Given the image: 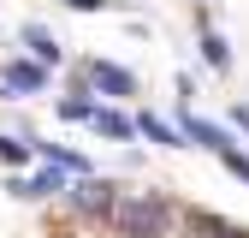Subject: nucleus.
Listing matches in <instances>:
<instances>
[{
	"instance_id": "f257e3e1",
	"label": "nucleus",
	"mask_w": 249,
	"mask_h": 238,
	"mask_svg": "<svg viewBox=\"0 0 249 238\" xmlns=\"http://www.w3.org/2000/svg\"><path fill=\"white\" fill-rule=\"evenodd\" d=\"M166 226H172V208L160 197H124V202H113V232L119 238H166Z\"/></svg>"
},
{
	"instance_id": "f03ea898",
	"label": "nucleus",
	"mask_w": 249,
	"mask_h": 238,
	"mask_svg": "<svg viewBox=\"0 0 249 238\" xmlns=\"http://www.w3.org/2000/svg\"><path fill=\"white\" fill-rule=\"evenodd\" d=\"M71 202L83 208V215H107L113 208V185L107 178H83V185H71Z\"/></svg>"
},
{
	"instance_id": "7ed1b4c3",
	"label": "nucleus",
	"mask_w": 249,
	"mask_h": 238,
	"mask_svg": "<svg viewBox=\"0 0 249 238\" xmlns=\"http://www.w3.org/2000/svg\"><path fill=\"white\" fill-rule=\"evenodd\" d=\"M42 83H48V72L30 66V60H12V66H6V89H12V96H36Z\"/></svg>"
},
{
	"instance_id": "20e7f679",
	"label": "nucleus",
	"mask_w": 249,
	"mask_h": 238,
	"mask_svg": "<svg viewBox=\"0 0 249 238\" xmlns=\"http://www.w3.org/2000/svg\"><path fill=\"white\" fill-rule=\"evenodd\" d=\"M89 78H95L107 96H131V89H137V78H131V72H119V66H107V60H95V66H89Z\"/></svg>"
},
{
	"instance_id": "39448f33",
	"label": "nucleus",
	"mask_w": 249,
	"mask_h": 238,
	"mask_svg": "<svg viewBox=\"0 0 249 238\" xmlns=\"http://www.w3.org/2000/svg\"><path fill=\"white\" fill-rule=\"evenodd\" d=\"M184 131H190L202 149H213V155H220V149H231V137H226L220 125H208V119H196V113H184Z\"/></svg>"
},
{
	"instance_id": "423d86ee",
	"label": "nucleus",
	"mask_w": 249,
	"mask_h": 238,
	"mask_svg": "<svg viewBox=\"0 0 249 238\" xmlns=\"http://www.w3.org/2000/svg\"><path fill=\"white\" fill-rule=\"evenodd\" d=\"M190 232H196V238H249V232H237V226H226V220H213V215H190Z\"/></svg>"
},
{
	"instance_id": "0eeeda50",
	"label": "nucleus",
	"mask_w": 249,
	"mask_h": 238,
	"mask_svg": "<svg viewBox=\"0 0 249 238\" xmlns=\"http://www.w3.org/2000/svg\"><path fill=\"white\" fill-rule=\"evenodd\" d=\"M202 60H208V66H231V48H226V36H213V30H208V36H202Z\"/></svg>"
},
{
	"instance_id": "6e6552de",
	"label": "nucleus",
	"mask_w": 249,
	"mask_h": 238,
	"mask_svg": "<svg viewBox=\"0 0 249 238\" xmlns=\"http://www.w3.org/2000/svg\"><path fill=\"white\" fill-rule=\"evenodd\" d=\"M30 149H36V143H24V137H0V161L18 167V161H30Z\"/></svg>"
},
{
	"instance_id": "1a4fd4ad",
	"label": "nucleus",
	"mask_w": 249,
	"mask_h": 238,
	"mask_svg": "<svg viewBox=\"0 0 249 238\" xmlns=\"http://www.w3.org/2000/svg\"><path fill=\"white\" fill-rule=\"evenodd\" d=\"M137 125H142V131H148L154 143H172V149H178V131L166 125V119H154V113H142V119H137Z\"/></svg>"
},
{
	"instance_id": "9d476101",
	"label": "nucleus",
	"mask_w": 249,
	"mask_h": 238,
	"mask_svg": "<svg viewBox=\"0 0 249 238\" xmlns=\"http://www.w3.org/2000/svg\"><path fill=\"white\" fill-rule=\"evenodd\" d=\"M95 125H101L107 137H131V131H137V125H131L124 113H95Z\"/></svg>"
},
{
	"instance_id": "9b49d317",
	"label": "nucleus",
	"mask_w": 249,
	"mask_h": 238,
	"mask_svg": "<svg viewBox=\"0 0 249 238\" xmlns=\"http://www.w3.org/2000/svg\"><path fill=\"white\" fill-rule=\"evenodd\" d=\"M24 42H30V48H36L42 60H59V48L48 42V30H36V24H30V30H24Z\"/></svg>"
},
{
	"instance_id": "f8f14e48",
	"label": "nucleus",
	"mask_w": 249,
	"mask_h": 238,
	"mask_svg": "<svg viewBox=\"0 0 249 238\" xmlns=\"http://www.w3.org/2000/svg\"><path fill=\"white\" fill-rule=\"evenodd\" d=\"M59 119H95V107L77 96V101H59Z\"/></svg>"
},
{
	"instance_id": "ddd939ff",
	"label": "nucleus",
	"mask_w": 249,
	"mask_h": 238,
	"mask_svg": "<svg viewBox=\"0 0 249 238\" xmlns=\"http://www.w3.org/2000/svg\"><path fill=\"white\" fill-rule=\"evenodd\" d=\"M220 161H226L237 178H249V155H237V143H231V149H220Z\"/></svg>"
},
{
	"instance_id": "4468645a",
	"label": "nucleus",
	"mask_w": 249,
	"mask_h": 238,
	"mask_svg": "<svg viewBox=\"0 0 249 238\" xmlns=\"http://www.w3.org/2000/svg\"><path fill=\"white\" fill-rule=\"evenodd\" d=\"M231 119H237V125L249 131V101H237V107H231Z\"/></svg>"
},
{
	"instance_id": "2eb2a0df",
	"label": "nucleus",
	"mask_w": 249,
	"mask_h": 238,
	"mask_svg": "<svg viewBox=\"0 0 249 238\" xmlns=\"http://www.w3.org/2000/svg\"><path fill=\"white\" fill-rule=\"evenodd\" d=\"M71 6H77V12H95V6H101V0H71Z\"/></svg>"
}]
</instances>
